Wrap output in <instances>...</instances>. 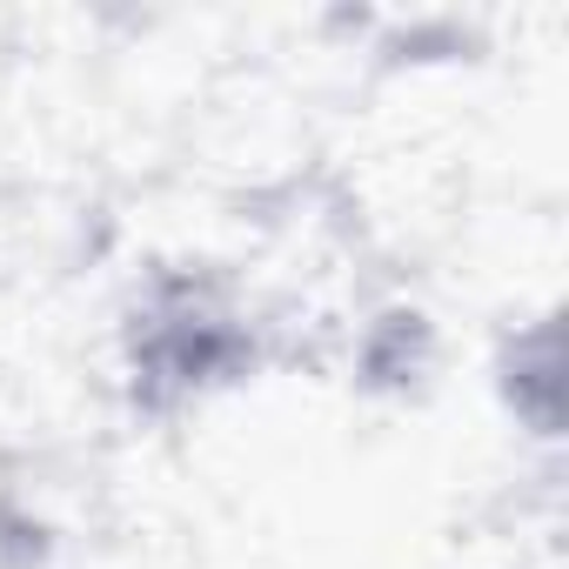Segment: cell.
Instances as JSON below:
<instances>
[{
  "label": "cell",
  "instance_id": "obj_2",
  "mask_svg": "<svg viewBox=\"0 0 569 569\" xmlns=\"http://www.w3.org/2000/svg\"><path fill=\"white\" fill-rule=\"evenodd\" d=\"M496 382H502L509 416L529 436H542V442L562 436V329H556V309L536 322H516V336L502 342Z\"/></svg>",
  "mask_w": 569,
  "mask_h": 569
},
{
  "label": "cell",
  "instance_id": "obj_3",
  "mask_svg": "<svg viewBox=\"0 0 569 569\" xmlns=\"http://www.w3.org/2000/svg\"><path fill=\"white\" fill-rule=\"evenodd\" d=\"M41 542H48L41 516H28L21 502L0 496V569H34L41 562Z\"/></svg>",
  "mask_w": 569,
  "mask_h": 569
},
{
  "label": "cell",
  "instance_id": "obj_1",
  "mask_svg": "<svg viewBox=\"0 0 569 569\" xmlns=\"http://www.w3.org/2000/svg\"><path fill=\"white\" fill-rule=\"evenodd\" d=\"M268 362V322L248 281L214 261H154L114 322L121 396L148 422L201 416L208 402L248 389Z\"/></svg>",
  "mask_w": 569,
  "mask_h": 569
}]
</instances>
